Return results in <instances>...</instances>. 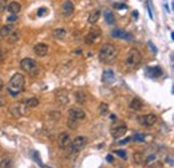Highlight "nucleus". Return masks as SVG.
I'll list each match as a JSON object with an SVG mask.
<instances>
[{"instance_id":"6e6552de","label":"nucleus","mask_w":174,"mask_h":168,"mask_svg":"<svg viewBox=\"0 0 174 168\" xmlns=\"http://www.w3.org/2000/svg\"><path fill=\"white\" fill-rule=\"evenodd\" d=\"M100 37V30L99 28H92L88 31V34L86 35V43L87 45H92V43H95L96 42V39H98Z\"/></svg>"},{"instance_id":"c03bdc74","label":"nucleus","mask_w":174,"mask_h":168,"mask_svg":"<svg viewBox=\"0 0 174 168\" xmlns=\"http://www.w3.org/2000/svg\"><path fill=\"white\" fill-rule=\"evenodd\" d=\"M133 16H134L135 19H137V18H138V12H137V11H134V12H133Z\"/></svg>"},{"instance_id":"dca6fc26","label":"nucleus","mask_w":174,"mask_h":168,"mask_svg":"<svg viewBox=\"0 0 174 168\" xmlns=\"http://www.w3.org/2000/svg\"><path fill=\"white\" fill-rule=\"evenodd\" d=\"M102 81L104 82V84H111V82H114L115 81V74H114L113 70H110V69L104 70L103 74H102Z\"/></svg>"},{"instance_id":"c9c22d12","label":"nucleus","mask_w":174,"mask_h":168,"mask_svg":"<svg viewBox=\"0 0 174 168\" xmlns=\"http://www.w3.org/2000/svg\"><path fill=\"white\" fill-rule=\"evenodd\" d=\"M130 140H131V137H126V139H123V140H119L118 144H121V145H122V144H127Z\"/></svg>"},{"instance_id":"f257e3e1","label":"nucleus","mask_w":174,"mask_h":168,"mask_svg":"<svg viewBox=\"0 0 174 168\" xmlns=\"http://www.w3.org/2000/svg\"><path fill=\"white\" fill-rule=\"evenodd\" d=\"M24 82H26L24 75H22L20 73L14 74L8 82V86H7L8 93L11 96H18L19 93H22L23 89H24Z\"/></svg>"},{"instance_id":"2f4dec72","label":"nucleus","mask_w":174,"mask_h":168,"mask_svg":"<svg viewBox=\"0 0 174 168\" xmlns=\"http://www.w3.org/2000/svg\"><path fill=\"white\" fill-rule=\"evenodd\" d=\"M16 20H18V16H16V14H12V15H11V16H10L8 19H7V22H8L10 24H12V23H15Z\"/></svg>"},{"instance_id":"4c0bfd02","label":"nucleus","mask_w":174,"mask_h":168,"mask_svg":"<svg viewBox=\"0 0 174 168\" xmlns=\"http://www.w3.org/2000/svg\"><path fill=\"white\" fill-rule=\"evenodd\" d=\"M106 160H107L109 163H113V162H114V157H113L111 155H107V156H106Z\"/></svg>"},{"instance_id":"9d476101","label":"nucleus","mask_w":174,"mask_h":168,"mask_svg":"<svg viewBox=\"0 0 174 168\" xmlns=\"http://www.w3.org/2000/svg\"><path fill=\"white\" fill-rule=\"evenodd\" d=\"M55 100L59 105H66L68 102V93L64 89H60V90H56L55 93Z\"/></svg>"},{"instance_id":"37998d69","label":"nucleus","mask_w":174,"mask_h":168,"mask_svg":"<svg viewBox=\"0 0 174 168\" xmlns=\"http://www.w3.org/2000/svg\"><path fill=\"white\" fill-rule=\"evenodd\" d=\"M110 120H111V121H115V120H117V116H115V114H111V116H110Z\"/></svg>"},{"instance_id":"c85d7f7f","label":"nucleus","mask_w":174,"mask_h":168,"mask_svg":"<svg viewBox=\"0 0 174 168\" xmlns=\"http://www.w3.org/2000/svg\"><path fill=\"white\" fill-rule=\"evenodd\" d=\"M134 162L137 164H145V157L142 153H139V152H137V153H134Z\"/></svg>"},{"instance_id":"20e7f679","label":"nucleus","mask_w":174,"mask_h":168,"mask_svg":"<svg viewBox=\"0 0 174 168\" xmlns=\"http://www.w3.org/2000/svg\"><path fill=\"white\" fill-rule=\"evenodd\" d=\"M20 67L23 71L31 74V75H36L39 73V65L36 63V61L32 59V58H24L20 62Z\"/></svg>"},{"instance_id":"72a5a7b5","label":"nucleus","mask_w":174,"mask_h":168,"mask_svg":"<svg viewBox=\"0 0 174 168\" xmlns=\"http://www.w3.org/2000/svg\"><path fill=\"white\" fill-rule=\"evenodd\" d=\"M6 7H7V0H0V12H3L6 10Z\"/></svg>"},{"instance_id":"a878e982","label":"nucleus","mask_w":174,"mask_h":168,"mask_svg":"<svg viewBox=\"0 0 174 168\" xmlns=\"http://www.w3.org/2000/svg\"><path fill=\"white\" fill-rule=\"evenodd\" d=\"M10 113L12 114L14 117H20V106L19 105H12V106L10 108Z\"/></svg>"},{"instance_id":"a211bd4d","label":"nucleus","mask_w":174,"mask_h":168,"mask_svg":"<svg viewBox=\"0 0 174 168\" xmlns=\"http://www.w3.org/2000/svg\"><path fill=\"white\" fill-rule=\"evenodd\" d=\"M99 18H100V11L99 10H94L90 14V16H88V20L87 22L90 23V24H95V23L99 20Z\"/></svg>"},{"instance_id":"393cba45","label":"nucleus","mask_w":174,"mask_h":168,"mask_svg":"<svg viewBox=\"0 0 174 168\" xmlns=\"http://www.w3.org/2000/svg\"><path fill=\"white\" fill-rule=\"evenodd\" d=\"M103 15H104V19H106V22L109 23V24H113V23L115 22V20H114V15H113V12H111V11L106 10V11L103 12Z\"/></svg>"},{"instance_id":"ddd939ff","label":"nucleus","mask_w":174,"mask_h":168,"mask_svg":"<svg viewBox=\"0 0 174 168\" xmlns=\"http://www.w3.org/2000/svg\"><path fill=\"white\" fill-rule=\"evenodd\" d=\"M34 53L36 54L38 57H46L48 54V46L44 43H38L34 47Z\"/></svg>"},{"instance_id":"0eeeda50","label":"nucleus","mask_w":174,"mask_h":168,"mask_svg":"<svg viewBox=\"0 0 174 168\" xmlns=\"http://www.w3.org/2000/svg\"><path fill=\"white\" fill-rule=\"evenodd\" d=\"M126 132H127V127L125 124H118V125H115V127L111 128V136H113L114 139L122 137Z\"/></svg>"},{"instance_id":"f03ea898","label":"nucleus","mask_w":174,"mask_h":168,"mask_svg":"<svg viewBox=\"0 0 174 168\" xmlns=\"http://www.w3.org/2000/svg\"><path fill=\"white\" fill-rule=\"evenodd\" d=\"M141 61H142V54L139 50L137 49H131L129 50V53H127V55H126V66L129 69H137L139 63H141Z\"/></svg>"},{"instance_id":"f3484780","label":"nucleus","mask_w":174,"mask_h":168,"mask_svg":"<svg viewBox=\"0 0 174 168\" xmlns=\"http://www.w3.org/2000/svg\"><path fill=\"white\" fill-rule=\"evenodd\" d=\"M144 108V102H142L139 98H133L130 102V109L131 110H141Z\"/></svg>"},{"instance_id":"7c9ffc66","label":"nucleus","mask_w":174,"mask_h":168,"mask_svg":"<svg viewBox=\"0 0 174 168\" xmlns=\"http://www.w3.org/2000/svg\"><path fill=\"white\" fill-rule=\"evenodd\" d=\"M133 140L137 143H142V141H145V135L144 133H135L133 136Z\"/></svg>"},{"instance_id":"cd10ccee","label":"nucleus","mask_w":174,"mask_h":168,"mask_svg":"<svg viewBox=\"0 0 174 168\" xmlns=\"http://www.w3.org/2000/svg\"><path fill=\"white\" fill-rule=\"evenodd\" d=\"M78 125H79V121L78 120L71 118V117H70L68 121H67V127L70 128V129H76V128H78Z\"/></svg>"},{"instance_id":"f704fd0d","label":"nucleus","mask_w":174,"mask_h":168,"mask_svg":"<svg viewBox=\"0 0 174 168\" xmlns=\"http://www.w3.org/2000/svg\"><path fill=\"white\" fill-rule=\"evenodd\" d=\"M46 14H47V10H46L44 7H42V8L38 10V16H44Z\"/></svg>"},{"instance_id":"4468645a","label":"nucleus","mask_w":174,"mask_h":168,"mask_svg":"<svg viewBox=\"0 0 174 168\" xmlns=\"http://www.w3.org/2000/svg\"><path fill=\"white\" fill-rule=\"evenodd\" d=\"M145 73L149 78H158L162 75V70L161 67H146Z\"/></svg>"},{"instance_id":"5701e85b","label":"nucleus","mask_w":174,"mask_h":168,"mask_svg":"<svg viewBox=\"0 0 174 168\" xmlns=\"http://www.w3.org/2000/svg\"><path fill=\"white\" fill-rule=\"evenodd\" d=\"M52 34H54V37H55L56 39H59V41L66 38V30L64 28H55Z\"/></svg>"},{"instance_id":"9b49d317","label":"nucleus","mask_w":174,"mask_h":168,"mask_svg":"<svg viewBox=\"0 0 174 168\" xmlns=\"http://www.w3.org/2000/svg\"><path fill=\"white\" fill-rule=\"evenodd\" d=\"M74 3L71 2V0H66V2L62 4V14L64 15V16H71L72 14H74Z\"/></svg>"},{"instance_id":"e433bc0d","label":"nucleus","mask_w":174,"mask_h":168,"mask_svg":"<svg viewBox=\"0 0 174 168\" xmlns=\"http://www.w3.org/2000/svg\"><path fill=\"white\" fill-rule=\"evenodd\" d=\"M149 168H162V163H154L153 166H150Z\"/></svg>"},{"instance_id":"473e14b6","label":"nucleus","mask_w":174,"mask_h":168,"mask_svg":"<svg viewBox=\"0 0 174 168\" xmlns=\"http://www.w3.org/2000/svg\"><path fill=\"white\" fill-rule=\"evenodd\" d=\"M114 152L119 156V157H122V159H126V157H127L126 152H125V151H122V149H118V151H114Z\"/></svg>"},{"instance_id":"79ce46f5","label":"nucleus","mask_w":174,"mask_h":168,"mask_svg":"<svg viewBox=\"0 0 174 168\" xmlns=\"http://www.w3.org/2000/svg\"><path fill=\"white\" fill-rule=\"evenodd\" d=\"M165 160H166V162L169 160V164H170V166H173V159H172V157H166Z\"/></svg>"},{"instance_id":"412c9836","label":"nucleus","mask_w":174,"mask_h":168,"mask_svg":"<svg viewBox=\"0 0 174 168\" xmlns=\"http://www.w3.org/2000/svg\"><path fill=\"white\" fill-rule=\"evenodd\" d=\"M75 100H76V102L78 104H84L86 102V93L82 92V90H78L75 93Z\"/></svg>"},{"instance_id":"a19ab883","label":"nucleus","mask_w":174,"mask_h":168,"mask_svg":"<svg viewBox=\"0 0 174 168\" xmlns=\"http://www.w3.org/2000/svg\"><path fill=\"white\" fill-rule=\"evenodd\" d=\"M149 46H150V47H152V50H153L154 53H157V49H156V47H154V46L152 45V42H149Z\"/></svg>"},{"instance_id":"4be33fe9","label":"nucleus","mask_w":174,"mask_h":168,"mask_svg":"<svg viewBox=\"0 0 174 168\" xmlns=\"http://www.w3.org/2000/svg\"><path fill=\"white\" fill-rule=\"evenodd\" d=\"M19 38H20V31L19 30H12V32L8 35V39L11 43H15L16 41H19Z\"/></svg>"},{"instance_id":"58836bf2","label":"nucleus","mask_w":174,"mask_h":168,"mask_svg":"<svg viewBox=\"0 0 174 168\" xmlns=\"http://www.w3.org/2000/svg\"><path fill=\"white\" fill-rule=\"evenodd\" d=\"M115 8H126V6L125 4H114Z\"/></svg>"},{"instance_id":"b1692460","label":"nucleus","mask_w":174,"mask_h":168,"mask_svg":"<svg viewBox=\"0 0 174 168\" xmlns=\"http://www.w3.org/2000/svg\"><path fill=\"white\" fill-rule=\"evenodd\" d=\"M24 104L27 105V108H35V106H38V105H39V100L35 98V97H31V98L24 101Z\"/></svg>"},{"instance_id":"2eb2a0df","label":"nucleus","mask_w":174,"mask_h":168,"mask_svg":"<svg viewBox=\"0 0 174 168\" xmlns=\"http://www.w3.org/2000/svg\"><path fill=\"white\" fill-rule=\"evenodd\" d=\"M111 37L121 38V39H127V41H133V35L126 32V31H122V30H114L113 32H111Z\"/></svg>"},{"instance_id":"7ed1b4c3","label":"nucleus","mask_w":174,"mask_h":168,"mask_svg":"<svg viewBox=\"0 0 174 168\" xmlns=\"http://www.w3.org/2000/svg\"><path fill=\"white\" fill-rule=\"evenodd\" d=\"M117 57V49L113 45H103L99 50V59L102 62H111Z\"/></svg>"},{"instance_id":"c756f323","label":"nucleus","mask_w":174,"mask_h":168,"mask_svg":"<svg viewBox=\"0 0 174 168\" xmlns=\"http://www.w3.org/2000/svg\"><path fill=\"white\" fill-rule=\"evenodd\" d=\"M107 112H109V105L106 102H102L99 105V114H106Z\"/></svg>"},{"instance_id":"6ab92c4d","label":"nucleus","mask_w":174,"mask_h":168,"mask_svg":"<svg viewBox=\"0 0 174 168\" xmlns=\"http://www.w3.org/2000/svg\"><path fill=\"white\" fill-rule=\"evenodd\" d=\"M12 26L11 24H7V26H3L0 28V38H8V35L12 32Z\"/></svg>"},{"instance_id":"39448f33","label":"nucleus","mask_w":174,"mask_h":168,"mask_svg":"<svg viewBox=\"0 0 174 168\" xmlns=\"http://www.w3.org/2000/svg\"><path fill=\"white\" fill-rule=\"evenodd\" d=\"M86 144H87V137L86 136H78V137H75L74 140H72V143L70 144V145H71L70 151L74 152V153H78L82 148L86 147Z\"/></svg>"},{"instance_id":"f8f14e48","label":"nucleus","mask_w":174,"mask_h":168,"mask_svg":"<svg viewBox=\"0 0 174 168\" xmlns=\"http://www.w3.org/2000/svg\"><path fill=\"white\" fill-rule=\"evenodd\" d=\"M157 123V116L150 113V114H145L141 117V124L144 127H153L154 124Z\"/></svg>"},{"instance_id":"1a4fd4ad","label":"nucleus","mask_w":174,"mask_h":168,"mask_svg":"<svg viewBox=\"0 0 174 168\" xmlns=\"http://www.w3.org/2000/svg\"><path fill=\"white\" fill-rule=\"evenodd\" d=\"M58 144H59L60 148H67L70 144H71V135H70L68 132L60 133L59 137H58Z\"/></svg>"},{"instance_id":"423d86ee","label":"nucleus","mask_w":174,"mask_h":168,"mask_svg":"<svg viewBox=\"0 0 174 168\" xmlns=\"http://www.w3.org/2000/svg\"><path fill=\"white\" fill-rule=\"evenodd\" d=\"M68 114L71 118H75L78 121H83L86 118V112H84L82 108H71L68 110Z\"/></svg>"},{"instance_id":"ea45409f","label":"nucleus","mask_w":174,"mask_h":168,"mask_svg":"<svg viewBox=\"0 0 174 168\" xmlns=\"http://www.w3.org/2000/svg\"><path fill=\"white\" fill-rule=\"evenodd\" d=\"M3 89H4V82H3V80L0 78V92H2Z\"/></svg>"},{"instance_id":"aec40b11","label":"nucleus","mask_w":174,"mask_h":168,"mask_svg":"<svg viewBox=\"0 0 174 168\" xmlns=\"http://www.w3.org/2000/svg\"><path fill=\"white\" fill-rule=\"evenodd\" d=\"M20 10H22V6H20V3H18V2H11L8 4V11L11 14H19Z\"/></svg>"},{"instance_id":"bb28decb","label":"nucleus","mask_w":174,"mask_h":168,"mask_svg":"<svg viewBox=\"0 0 174 168\" xmlns=\"http://www.w3.org/2000/svg\"><path fill=\"white\" fill-rule=\"evenodd\" d=\"M0 168H12V162L8 157H4L0 160Z\"/></svg>"}]
</instances>
